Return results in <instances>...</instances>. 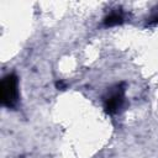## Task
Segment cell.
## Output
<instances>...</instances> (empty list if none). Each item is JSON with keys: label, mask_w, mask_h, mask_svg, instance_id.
<instances>
[{"label": "cell", "mask_w": 158, "mask_h": 158, "mask_svg": "<svg viewBox=\"0 0 158 158\" xmlns=\"http://www.w3.org/2000/svg\"><path fill=\"white\" fill-rule=\"evenodd\" d=\"M19 80L17 77L11 73L7 74L2 80L0 85V96H1V102L4 106L7 107H14L17 102L19 99Z\"/></svg>", "instance_id": "obj_1"}, {"label": "cell", "mask_w": 158, "mask_h": 158, "mask_svg": "<svg viewBox=\"0 0 158 158\" xmlns=\"http://www.w3.org/2000/svg\"><path fill=\"white\" fill-rule=\"evenodd\" d=\"M122 102H123V89H120V90H117L115 94H112V95L105 101L104 107H105L106 112H109V114H115V112L121 107Z\"/></svg>", "instance_id": "obj_2"}, {"label": "cell", "mask_w": 158, "mask_h": 158, "mask_svg": "<svg viewBox=\"0 0 158 158\" xmlns=\"http://www.w3.org/2000/svg\"><path fill=\"white\" fill-rule=\"evenodd\" d=\"M122 21H123V19H122V16H121L120 14L112 12V14L107 15V16L104 19V25H105L106 27H110V26L120 25V23H122Z\"/></svg>", "instance_id": "obj_3"}, {"label": "cell", "mask_w": 158, "mask_h": 158, "mask_svg": "<svg viewBox=\"0 0 158 158\" xmlns=\"http://www.w3.org/2000/svg\"><path fill=\"white\" fill-rule=\"evenodd\" d=\"M56 88L57 89H60V90H64L67 88V84L63 80H58V81H56Z\"/></svg>", "instance_id": "obj_4"}]
</instances>
